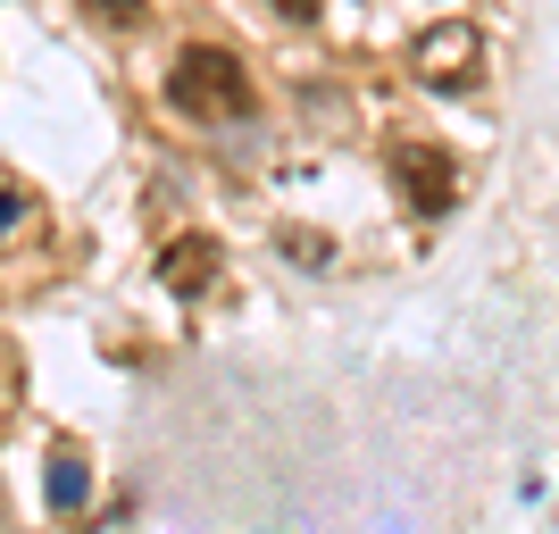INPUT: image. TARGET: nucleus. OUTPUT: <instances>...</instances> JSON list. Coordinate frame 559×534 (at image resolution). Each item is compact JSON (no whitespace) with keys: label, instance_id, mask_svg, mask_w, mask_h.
I'll return each mask as SVG.
<instances>
[{"label":"nucleus","instance_id":"obj_2","mask_svg":"<svg viewBox=\"0 0 559 534\" xmlns=\"http://www.w3.org/2000/svg\"><path fill=\"white\" fill-rule=\"evenodd\" d=\"M393 192L409 217H443L451 201H460V159H451L443 142H393Z\"/></svg>","mask_w":559,"mask_h":534},{"label":"nucleus","instance_id":"obj_9","mask_svg":"<svg viewBox=\"0 0 559 534\" xmlns=\"http://www.w3.org/2000/svg\"><path fill=\"white\" fill-rule=\"evenodd\" d=\"M267 9H276L284 25H318V9H326V0H267Z\"/></svg>","mask_w":559,"mask_h":534},{"label":"nucleus","instance_id":"obj_1","mask_svg":"<svg viewBox=\"0 0 559 534\" xmlns=\"http://www.w3.org/2000/svg\"><path fill=\"white\" fill-rule=\"evenodd\" d=\"M167 109L201 117V126H226V117L251 109V75H242L234 50L192 43V50H176V68H167Z\"/></svg>","mask_w":559,"mask_h":534},{"label":"nucleus","instance_id":"obj_8","mask_svg":"<svg viewBox=\"0 0 559 534\" xmlns=\"http://www.w3.org/2000/svg\"><path fill=\"white\" fill-rule=\"evenodd\" d=\"M84 9H93V17H109V25H142V17H151L142 0H84Z\"/></svg>","mask_w":559,"mask_h":534},{"label":"nucleus","instance_id":"obj_6","mask_svg":"<svg viewBox=\"0 0 559 534\" xmlns=\"http://www.w3.org/2000/svg\"><path fill=\"white\" fill-rule=\"evenodd\" d=\"M84 493H93L84 460H75V451H59V460H50V510H84Z\"/></svg>","mask_w":559,"mask_h":534},{"label":"nucleus","instance_id":"obj_4","mask_svg":"<svg viewBox=\"0 0 559 534\" xmlns=\"http://www.w3.org/2000/svg\"><path fill=\"white\" fill-rule=\"evenodd\" d=\"M217 268H226V251H217V234H176L159 251V284L176 293V301H201L217 284Z\"/></svg>","mask_w":559,"mask_h":534},{"label":"nucleus","instance_id":"obj_3","mask_svg":"<svg viewBox=\"0 0 559 534\" xmlns=\"http://www.w3.org/2000/svg\"><path fill=\"white\" fill-rule=\"evenodd\" d=\"M409 68H418L435 93H467V84H476V68H485V25H467V17L426 25L418 43H409Z\"/></svg>","mask_w":559,"mask_h":534},{"label":"nucleus","instance_id":"obj_7","mask_svg":"<svg viewBox=\"0 0 559 534\" xmlns=\"http://www.w3.org/2000/svg\"><path fill=\"white\" fill-rule=\"evenodd\" d=\"M17 226H34V192H25L17 176L0 167V242H9V234H17Z\"/></svg>","mask_w":559,"mask_h":534},{"label":"nucleus","instance_id":"obj_5","mask_svg":"<svg viewBox=\"0 0 559 534\" xmlns=\"http://www.w3.org/2000/svg\"><path fill=\"white\" fill-rule=\"evenodd\" d=\"M276 251L293 259V268H309V276H326V268H334V242H326L318 226H284V234H276Z\"/></svg>","mask_w":559,"mask_h":534}]
</instances>
